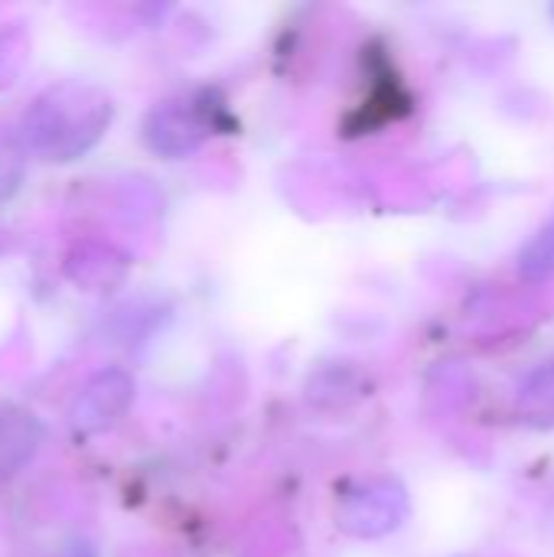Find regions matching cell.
Instances as JSON below:
<instances>
[{"mask_svg":"<svg viewBox=\"0 0 554 557\" xmlns=\"http://www.w3.org/2000/svg\"><path fill=\"white\" fill-rule=\"evenodd\" d=\"M131 401H134V382L124 372H118V369L98 372L78 392V398L72 405V428L78 434H101L114 421L124 418Z\"/></svg>","mask_w":554,"mask_h":557,"instance_id":"obj_3","label":"cell"},{"mask_svg":"<svg viewBox=\"0 0 554 557\" xmlns=\"http://www.w3.org/2000/svg\"><path fill=\"white\" fill-rule=\"evenodd\" d=\"M23 170H26V150L13 134L0 131V202L10 199L20 183H23Z\"/></svg>","mask_w":554,"mask_h":557,"instance_id":"obj_8","label":"cell"},{"mask_svg":"<svg viewBox=\"0 0 554 557\" xmlns=\"http://www.w3.org/2000/svg\"><path fill=\"white\" fill-rule=\"evenodd\" d=\"M42 431L33 414H0V480L13 476L39 447Z\"/></svg>","mask_w":554,"mask_h":557,"instance_id":"obj_5","label":"cell"},{"mask_svg":"<svg viewBox=\"0 0 554 557\" xmlns=\"http://www.w3.org/2000/svg\"><path fill=\"white\" fill-rule=\"evenodd\" d=\"M552 16H554V7H552Z\"/></svg>","mask_w":554,"mask_h":557,"instance_id":"obj_9","label":"cell"},{"mask_svg":"<svg viewBox=\"0 0 554 557\" xmlns=\"http://www.w3.org/2000/svg\"><path fill=\"white\" fill-rule=\"evenodd\" d=\"M516 411L526 424L554 428V359L542 362L519 388Z\"/></svg>","mask_w":554,"mask_h":557,"instance_id":"obj_6","label":"cell"},{"mask_svg":"<svg viewBox=\"0 0 554 557\" xmlns=\"http://www.w3.org/2000/svg\"><path fill=\"white\" fill-rule=\"evenodd\" d=\"M408 516V493L392 476L359 483L340 506V529L353 539H382Z\"/></svg>","mask_w":554,"mask_h":557,"instance_id":"obj_2","label":"cell"},{"mask_svg":"<svg viewBox=\"0 0 554 557\" xmlns=\"http://www.w3.org/2000/svg\"><path fill=\"white\" fill-rule=\"evenodd\" d=\"M519 271L526 281H549L554 277V222H549L519 255Z\"/></svg>","mask_w":554,"mask_h":557,"instance_id":"obj_7","label":"cell"},{"mask_svg":"<svg viewBox=\"0 0 554 557\" xmlns=\"http://www.w3.org/2000/svg\"><path fill=\"white\" fill-rule=\"evenodd\" d=\"M147 137L157 150L163 153H186L193 147H199V140L206 137V121H199V114L193 111V104L186 101H167L160 104L150 121H147Z\"/></svg>","mask_w":554,"mask_h":557,"instance_id":"obj_4","label":"cell"},{"mask_svg":"<svg viewBox=\"0 0 554 557\" xmlns=\"http://www.w3.org/2000/svg\"><path fill=\"white\" fill-rule=\"evenodd\" d=\"M111 124V98L88 82H62L39 95L23 117V150L42 160L88 153Z\"/></svg>","mask_w":554,"mask_h":557,"instance_id":"obj_1","label":"cell"}]
</instances>
